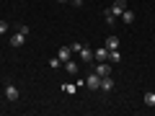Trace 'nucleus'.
Returning <instances> with one entry per match:
<instances>
[{"mask_svg": "<svg viewBox=\"0 0 155 116\" xmlns=\"http://www.w3.org/2000/svg\"><path fill=\"white\" fill-rule=\"evenodd\" d=\"M93 72H96L98 77H106V75H111V62H98Z\"/></svg>", "mask_w": 155, "mask_h": 116, "instance_id": "nucleus-1", "label": "nucleus"}, {"mask_svg": "<svg viewBox=\"0 0 155 116\" xmlns=\"http://www.w3.org/2000/svg\"><path fill=\"white\" fill-rule=\"evenodd\" d=\"M109 11L114 13V16H122V13L127 11V0H114V5H111Z\"/></svg>", "mask_w": 155, "mask_h": 116, "instance_id": "nucleus-2", "label": "nucleus"}, {"mask_svg": "<svg viewBox=\"0 0 155 116\" xmlns=\"http://www.w3.org/2000/svg\"><path fill=\"white\" fill-rule=\"evenodd\" d=\"M78 54H80V62H85V65H88V62H93V49H88V47H80V52H78Z\"/></svg>", "mask_w": 155, "mask_h": 116, "instance_id": "nucleus-3", "label": "nucleus"}, {"mask_svg": "<svg viewBox=\"0 0 155 116\" xmlns=\"http://www.w3.org/2000/svg\"><path fill=\"white\" fill-rule=\"evenodd\" d=\"M85 85H88L91 90H98V88H101V77L93 72V75H88V77H85Z\"/></svg>", "mask_w": 155, "mask_h": 116, "instance_id": "nucleus-4", "label": "nucleus"}, {"mask_svg": "<svg viewBox=\"0 0 155 116\" xmlns=\"http://www.w3.org/2000/svg\"><path fill=\"white\" fill-rule=\"evenodd\" d=\"M93 60L96 62H109V49H106V47H98V49L93 52Z\"/></svg>", "mask_w": 155, "mask_h": 116, "instance_id": "nucleus-5", "label": "nucleus"}, {"mask_svg": "<svg viewBox=\"0 0 155 116\" xmlns=\"http://www.w3.org/2000/svg\"><path fill=\"white\" fill-rule=\"evenodd\" d=\"M98 90H106V93H109V90H114V77H111V75L101 77V88H98Z\"/></svg>", "mask_w": 155, "mask_h": 116, "instance_id": "nucleus-6", "label": "nucleus"}, {"mask_svg": "<svg viewBox=\"0 0 155 116\" xmlns=\"http://www.w3.org/2000/svg\"><path fill=\"white\" fill-rule=\"evenodd\" d=\"M23 41H26V34H21V31H16L11 36V47H23Z\"/></svg>", "mask_w": 155, "mask_h": 116, "instance_id": "nucleus-7", "label": "nucleus"}, {"mask_svg": "<svg viewBox=\"0 0 155 116\" xmlns=\"http://www.w3.org/2000/svg\"><path fill=\"white\" fill-rule=\"evenodd\" d=\"M18 95H21V93H18L16 85H5V98L8 101H18Z\"/></svg>", "mask_w": 155, "mask_h": 116, "instance_id": "nucleus-8", "label": "nucleus"}, {"mask_svg": "<svg viewBox=\"0 0 155 116\" xmlns=\"http://www.w3.org/2000/svg\"><path fill=\"white\" fill-rule=\"evenodd\" d=\"M57 57H60V62H67V60H72V49H70V47H62V49L57 52Z\"/></svg>", "mask_w": 155, "mask_h": 116, "instance_id": "nucleus-9", "label": "nucleus"}, {"mask_svg": "<svg viewBox=\"0 0 155 116\" xmlns=\"http://www.w3.org/2000/svg\"><path fill=\"white\" fill-rule=\"evenodd\" d=\"M104 47H106L109 52H111V49H119V36H114V34H111V36L106 39V44H104Z\"/></svg>", "mask_w": 155, "mask_h": 116, "instance_id": "nucleus-10", "label": "nucleus"}, {"mask_svg": "<svg viewBox=\"0 0 155 116\" xmlns=\"http://www.w3.org/2000/svg\"><path fill=\"white\" fill-rule=\"evenodd\" d=\"M65 70L70 72V75H78V70H80V67H78L75 60H67V62H65Z\"/></svg>", "mask_w": 155, "mask_h": 116, "instance_id": "nucleus-11", "label": "nucleus"}, {"mask_svg": "<svg viewBox=\"0 0 155 116\" xmlns=\"http://www.w3.org/2000/svg\"><path fill=\"white\" fill-rule=\"evenodd\" d=\"M109 62L114 65V62H122V54H119V49H111L109 52Z\"/></svg>", "mask_w": 155, "mask_h": 116, "instance_id": "nucleus-12", "label": "nucleus"}, {"mask_svg": "<svg viewBox=\"0 0 155 116\" xmlns=\"http://www.w3.org/2000/svg\"><path fill=\"white\" fill-rule=\"evenodd\" d=\"M145 106L155 108V93H145Z\"/></svg>", "mask_w": 155, "mask_h": 116, "instance_id": "nucleus-13", "label": "nucleus"}, {"mask_svg": "<svg viewBox=\"0 0 155 116\" xmlns=\"http://www.w3.org/2000/svg\"><path fill=\"white\" fill-rule=\"evenodd\" d=\"M62 90L72 95V93H75V90H78V85H75V83H65V85H62Z\"/></svg>", "mask_w": 155, "mask_h": 116, "instance_id": "nucleus-14", "label": "nucleus"}, {"mask_svg": "<svg viewBox=\"0 0 155 116\" xmlns=\"http://www.w3.org/2000/svg\"><path fill=\"white\" fill-rule=\"evenodd\" d=\"M122 21H124V23H132V21H134V13H132V11H124V13H122Z\"/></svg>", "mask_w": 155, "mask_h": 116, "instance_id": "nucleus-15", "label": "nucleus"}, {"mask_svg": "<svg viewBox=\"0 0 155 116\" xmlns=\"http://www.w3.org/2000/svg\"><path fill=\"white\" fill-rule=\"evenodd\" d=\"M104 18H106V23H109V26H111V23L116 21V16H114V13H111V11H106V13H104Z\"/></svg>", "mask_w": 155, "mask_h": 116, "instance_id": "nucleus-16", "label": "nucleus"}, {"mask_svg": "<svg viewBox=\"0 0 155 116\" xmlns=\"http://www.w3.org/2000/svg\"><path fill=\"white\" fill-rule=\"evenodd\" d=\"M49 67H62V62H60V57H52V60H49Z\"/></svg>", "mask_w": 155, "mask_h": 116, "instance_id": "nucleus-17", "label": "nucleus"}, {"mask_svg": "<svg viewBox=\"0 0 155 116\" xmlns=\"http://www.w3.org/2000/svg\"><path fill=\"white\" fill-rule=\"evenodd\" d=\"M16 31H21V34H26V36H28V34H31V28H28V26H18Z\"/></svg>", "mask_w": 155, "mask_h": 116, "instance_id": "nucleus-18", "label": "nucleus"}, {"mask_svg": "<svg viewBox=\"0 0 155 116\" xmlns=\"http://www.w3.org/2000/svg\"><path fill=\"white\" fill-rule=\"evenodd\" d=\"M5 31H8V23H5V21H0V34H5Z\"/></svg>", "mask_w": 155, "mask_h": 116, "instance_id": "nucleus-19", "label": "nucleus"}, {"mask_svg": "<svg viewBox=\"0 0 155 116\" xmlns=\"http://www.w3.org/2000/svg\"><path fill=\"white\" fill-rule=\"evenodd\" d=\"M57 3H70V0H57Z\"/></svg>", "mask_w": 155, "mask_h": 116, "instance_id": "nucleus-20", "label": "nucleus"}]
</instances>
